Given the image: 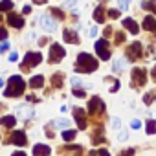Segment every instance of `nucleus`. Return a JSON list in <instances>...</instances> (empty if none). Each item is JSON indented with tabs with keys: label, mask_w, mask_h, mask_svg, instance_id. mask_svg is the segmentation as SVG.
Returning a JSON list of instances; mask_svg holds the SVG:
<instances>
[{
	"label": "nucleus",
	"mask_w": 156,
	"mask_h": 156,
	"mask_svg": "<svg viewBox=\"0 0 156 156\" xmlns=\"http://www.w3.org/2000/svg\"><path fill=\"white\" fill-rule=\"evenodd\" d=\"M98 68V61L88 55V53H79L77 55V62H75V70L77 72H94Z\"/></svg>",
	"instance_id": "1"
},
{
	"label": "nucleus",
	"mask_w": 156,
	"mask_h": 156,
	"mask_svg": "<svg viewBox=\"0 0 156 156\" xmlns=\"http://www.w3.org/2000/svg\"><path fill=\"white\" fill-rule=\"evenodd\" d=\"M24 87H26V83H24L22 77H20V75H13V77H9V81H8V90H6L4 94H6V98L20 96V94L24 92Z\"/></svg>",
	"instance_id": "2"
},
{
	"label": "nucleus",
	"mask_w": 156,
	"mask_h": 156,
	"mask_svg": "<svg viewBox=\"0 0 156 156\" xmlns=\"http://www.w3.org/2000/svg\"><path fill=\"white\" fill-rule=\"evenodd\" d=\"M41 61H42V55H41L39 51H30V53L26 55L24 62H22V70H30V68L37 66Z\"/></svg>",
	"instance_id": "3"
},
{
	"label": "nucleus",
	"mask_w": 156,
	"mask_h": 156,
	"mask_svg": "<svg viewBox=\"0 0 156 156\" xmlns=\"http://www.w3.org/2000/svg\"><path fill=\"white\" fill-rule=\"evenodd\" d=\"M132 83L136 87H141L147 83V72L143 68H132Z\"/></svg>",
	"instance_id": "4"
},
{
	"label": "nucleus",
	"mask_w": 156,
	"mask_h": 156,
	"mask_svg": "<svg viewBox=\"0 0 156 156\" xmlns=\"http://www.w3.org/2000/svg\"><path fill=\"white\" fill-rule=\"evenodd\" d=\"M96 51H98L99 59H103V61L110 59V51H108V42L107 41H98L96 42Z\"/></svg>",
	"instance_id": "5"
},
{
	"label": "nucleus",
	"mask_w": 156,
	"mask_h": 156,
	"mask_svg": "<svg viewBox=\"0 0 156 156\" xmlns=\"http://www.w3.org/2000/svg\"><path fill=\"white\" fill-rule=\"evenodd\" d=\"M64 57V48L62 46H59V44H51V48H50V62H59L61 59Z\"/></svg>",
	"instance_id": "6"
},
{
	"label": "nucleus",
	"mask_w": 156,
	"mask_h": 156,
	"mask_svg": "<svg viewBox=\"0 0 156 156\" xmlns=\"http://www.w3.org/2000/svg\"><path fill=\"white\" fill-rule=\"evenodd\" d=\"M103 110H105L103 101H101L99 98H92L90 103H88V112H90V114H99V112H103Z\"/></svg>",
	"instance_id": "7"
},
{
	"label": "nucleus",
	"mask_w": 156,
	"mask_h": 156,
	"mask_svg": "<svg viewBox=\"0 0 156 156\" xmlns=\"http://www.w3.org/2000/svg\"><path fill=\"white\" fill-rule=\"evenodd\" d=\"M41 26H42L46 31H55V30H57V22H55L50 15H42V17H41Z\"/></svg>",
	"instance_id": "8"
},
{
	"label": "nucleus",
	"mask_w": 156,
	"mask_h": 156,
	"mask_svg": "<svg viewBox=\"0 0 156 156\" xmlns=\"http://www.w3.org/2000/svg\"><path fill=\"white\" fill-rule=\"evenodd\" d=\"M127 53H129V59H132V61L140 59V53H141V44H140V42H134L132 46H129Z\"/></svg>",
	"instance_id": "9"
},
{
	"label": "nucleus",
	"mask_w": 156,
	"mask_h": 156,
	"mask_svg": "<svg viewBox=\"0 0 156 156\" xmlns=\"http://www.w3.org/2000/svg\"><path fill=\"white\" fill-rule=\"evenodd\" d=\"M17 112H19V116L20 118H24V119H28V118H33L35 114H33V108L30 107V105H19L17 107Z\"/></svg>",
	"instance_id": "10"
},
{
	"label": "nucleus",
	"mask_w": 156,
	"mask_h": 156,
	"mask_svg": "<svg viewBox=\"0 0 156 156\" xmlns=\"http://www.w3.org/2000/svg\"><path fill=\"white\" fill-rule=\"evenodd\" d=\"M8 22H9L13 28H17V30H20V28L24 26L22 17H19V15H15V13H9V15H8Z\"/></svg>",
	"instance_id": "11"
},
{
	"label": "nucleus",
	"mask_w": 156,
	"mask_h": 156,
	"mask_svg": "<svg viewBox=\"0 0 156 156\" xmlns=\"http://www.w3.org/2000/svg\"><path fill=\"white\" fill-rule=\"evenodd\" d=\"M33 156H50V147L44 143H37L33 147Z\"/></svg>",
	"instance_id": "12"
},
{
	"label": "nucleus",
	"mask_w": 156,
	"mask_h": 156,
	"mask_svg": "<svg viewBox=\"0 0 156 156\" xmlns=\"http://www.w3.org/2000/svg\"><path fill=\"white\" fill-rule=\"evenodd\" d=\"M73 116L77 119V125H79L81 129H87V118H85V112L81 108H73Z\"/></svg>",
	"instance_id": "13"
},
{
	"label": "nucleus",
	"mask_w": 156,
	"mask_h": 156,
	"mask_svg": "<svg viewBox=\"0 0 156 156\" xmlns=\"http://www.w3.org/2000/svg\"><path fill=\"white\" fill-rule=\"evenodd\" d=\"M11 141L15 145H26V134L22 130H15L13 136H11Z\"/></svg>",
	"instance_id": "14"
},
{
	"label": "nucleus",
	"mask_w": 156,
	"mask_h": 156,
	"mask_svg": "<svg viewBox=\"0 0 156 156\" xmlns=\"http://www.w3.org/2000/svg\"><path fill=\"white\" fill-rule=\"evenodd\" d=\"M143 28H145L147 31H154V33H156V19H154V17H145Z\"/></svg>",
	"instance_id": "15"
},
{
	"label": "nucleus",
	"mask_w": 156,
	"mask_h": 156,
	"mask_svg": "<svg viewBox=\"0 0 156 156\" xmlns=\"http://www.w3.org/2000/svg\"><path fill=\"white\" fill-rule=\"evenodd\" d=\"M123 26H125V28H127V30H129L130 33H134V35H136V33L140 31L138 24H136V22H134L132 19H125V20H123Z\"/></svg>",
	"instance_id": "16"
},
{
	"label": "nucleus",
	"mask_w": 156,
	"mask_h": 156,
	"mask_svg": "<svg viewBox=\"0 0 156 156\" xmlns=\"http://www.w3.org/2000/svg\"><path fill=\"white\" fill-rule=\"evenodd\" d=\"M62 37H64V41H66V42H70V44H77V42H79V39H77V35H75L73 31H70V30H64Z\"/></svg>",
	"instance_id": "17"
},
{
	"label": "nucleus",
	"mask_w": 156,
	"mask_h": 156,
	"mask_svg": "<svg viewBox=\"0 0 156 156\" xmlns=\"http://www.w3.org/2000/svg\"><path fill=\"white\" fill-rule=\"evenodd\" d=\"M105 17H107V15H105V8H101V6L96 8V11H94V20L99 22V24H103V22H105Z\"/></svg>",
	"instance_id": "18"
},
{
	"label": "nucleus",
	"mask_w": 156,
	"mask_h": 156,
	"mask_svg": "<svg viewBox=\"0 0 156 156\" xmlns=\"http://www.w3.org/2000/svg\"><path fill=\"white\" fill-rule=\"evenodd\" d=\"M42 85H44V77L42 75H35V77L30 79V87L31 88H41Z\"/></svg>",
	"instance_id": "19"
},
{
	"label": "nucleus",
	"mask_w": 156,
	"mask_h": 156,
	"mask_svg": "<svg viewBox=\"0 0 156 156\" xmlns=\"http://www.w3.org/2000/svg\"><path fill=\"white\" fill-rule=\"evenodd\" d=\"M17 119L15 116H4V118H0V125H4V127H15Z\"/></svg>",
	"instance_id": "20"
},
{
	"label": "nucleus",
	"mask_w": 156,
	"mask_h": 156,
	"mask_svg": "<svg viewBox=\"0 0 156 156\" xmlns=\"http://www.w3.org/2000/svg\"><path fill=\"white\" fill-rule=\"evenodd\" d=\"M79 87H90V85H85V83L79 79V77H72V88H73V90H77Z\"/></svg>",
	"instance_id": "21"
},
{
	"label": "nucleus",
	"mask_w": 156,
	"mask_h": 156,
	"mask_svg": "<svg viewBox=\"0 0 156 156\" xmlns=\"http://www.w3.org/2000/svg\"><path fill=\"white\" fill-rule=\"evenodd\" d=\"M11 8H13L11 0H2V2H0V11H9Z\"/></svg>",
	"instance_id": "22"
},
{
	"label": "nucleus",
	"mask_w": 156,
	"mask_h": 156,
	"mask_svg": "<svg viewBox=\"0 0 156 156\" xmlns=\"http://www.w3.org/2000/svg\"><path fill=\"white\" fill-rule=\"evenodd\" d=\"M123 68H125V59H121V57H119V59H116V61H114V72L123 70Z\"/></svg>",
	"instance_id": "23"
},
{
	"label": "nucleus",
	"mask_w": 156,
	"mask_h": 156,
	"mask_svg": "<svg viewBox=\"0 0 156 156\" xmlns=\"http://www.w3.org/2000/svg\"><path fill=\"white\" fill-rule=\"evenodd\" d=\"M145 129H147V134H156V121H152V119L147 121V127Z\"/></svg>",
	"instance_id": "24"
},
{
	"label": "nucleus",
	"mask_w": 156,
	"mask_h": 156,
	"mask_svg": "<svg viewBox=\"0 0 156 156\" xmlns=\"http://www.w3.org/2000/svg\"><path fill=\"white\" fill-rule=\"evenodd\" d=\"M55 125H57V129H64V127H68V125H70V121H68V119H64V118H61V119H57V121H55Z\"/></svg>",
	"instance_id": "25"
},
{
	"label": "nucleus",
	"mask_w": 156,
	"mask_h": 156,
	"mask_svg": "<svg viewBox=\"0 0 156 156\" xmlns=\"http://www.w3.org/2000/svg\"><path fill=\"white\" fill-rule=\"evenodd\" d=\"M73 138H75V132H73V130H64V132H62V140L70 141V140H73Z\"/></svg>",
	"instance_id": "26"
},
{
	"label": "nucleus",
	"mask_w": 156,
	"mask_h": 156,
	"mask_svg": "<svg viewBox=\"0 0 156 156\" xmlns=\"http://www.w3.org/2000/svg\"><path fill=\"white\" fill-rule=\"evenodd\" d=\"M129 2H130V0H119V11H125L127 8H129Z\"/></svg>",
	"instance_id": "27"
},
{
	"label": "nucleus",
	"mask_w": 156,
	"mask_h": 156,
	"mask_svg": "<svg viewBox=\"0 0 156 156\" xmlns=\"http://www.w3.org/2000/svg\"><path fill=\"white\" fill-rule=\"evenodd\" d=\"M90 156H108V151H105V149H101V151H94V152H90Z\"/></svg>",
	"instance_id": "28"
},
{
	"label": "nucleus",
	"mask_w": 156,
	"mask_h": 156,
	"mask_svg": "<svg viewBox=\"0 0 156 156\" xmlns=\"http://www.w3.org/2000/svg\"><path fill=\"white\" fill-rule=\"evenodd\" d=\"M123 41H125V33H121V31L116 33V44H121Z\"/></svg>",
	"instance_id": "29"
},
{
	"label": "nucleus",
	"mask_w": 156,
	"mask_h": 156,
	"mask_svg": "<svg viewBox=\"0 0 156 156\" xmlns=\"http://www.w3.org/2000/svg\"><path fill=\"white\" fill-rule=\"evenodd\" d=\"M108 17H110V19H118V17H119V9H110V11H108Z\"/></svg>",
	"instance_id": "30"
},
{
	"label": "nucleus",
	"mask_w": 156,
	"mask_h": 156,
	"mask_svg": "<svg viewBox=\"0 0 156 156\" xmlns=\"http://www.w3.org/2000/svg\"><path fill=\"white\" fill-rule=\"evenodd\" d=\"M6 37H8V31H6V28H0V41H6Z\"/></svg>",
	"instance_id": "31"
},
{
	"label": "nucleus",
	"mask_w": 156,
	"mask_h": 156,
	"mask_svg": "<svg viewBox=\"0 0 156 156\" xmlns=\"http://www.w3.org/2000/svg\"><path fill=\"white\" fill-rule=\"evenodd\" d=\"M119 125H121V121H119L118 118H114V119H112V127H114L116 130H119Z\"/></svg>",
	"instance_id": "32"
},
{
	"label": "nucleus",
	"mask_w": 156,
	"mask_h": 156,
	"mask_svg": "<svg viewBox=\"0 0 156 156\" xmlns=\"http://www.w3.org/2000/svg\"><path fill=\"white\" fill-rule=\"evenodd\" d=\"M130 127L136 130V129H140L141 127V123H140V119H132V123H130Z\"/></svg>",
	"instance_id": "33"
},
{
	"label": "nucleus",
	"mask_w": 156,
	"mask_h": 156,
	"mask_svg": "<svg viewBox=\"0 0 156 156\" xmlns=\"http://www.w3.org/2000/svg\"><path fill=\"white\" fill-rule=\"evenodd\" d=\"M8 48H9V42H8V41H4L2 44H0V51H6Z\"/></svg>",
	"instance_id": "34"
},
{
	"label": "nucleus",
	"mask_w": 156,
	"mask_h": 156,
	"mask_svg": "<svg viewBox=\"0 0 156 156\" xmlns=\"http://www.w3.org/2000/svg\"><path fill=\"white\" fill-rule=\"evenodd\" d=\"M132 154H134V151H132V149H127V151H123L119 156H132Z\"/></svg>",
	"instance_id": "35"
},
{
	"label": "nucleus",
	"mask_w": 156,
	"mask_h": 156,
	"mask_svg": "<svg viewBox=\"0 0 156 156\" xmlns=\"http://www.w3.org/2000/svg\"><path fill=\"white\" fill-rule=\"evenodd\" d=\"M75 6V0H66L64 2V8H73Z\"/></svg>",
	"instance_id": "36"
},
{
	"label": "nucleus",
	"mask_w": 156,
	"mask_h": 156,
	"mask_svg": "<svg viewBox=\"0 0 156 156\" xmlns=\"http://www.w3.org/2000/svg\"><path fill=\"white\" fill-rule=\"evenodd\" d=\"M73 96H77V98H85V90H73Z\"/></svg>",
	"instance_id": "37"
},
{
	"label": "nucleus",
	"mask_w": 156,
	"mask_h": 156,
	"mask_svg": "<svg viewBox=\"0 0 156 156\" xmlns=\"http://www.w3.org/2000/svg\"><path fill=\"white\" fill-rule=\"evenodd\" d=\"M53 15H55V17H59V19H62V17H64V15H62V11H59L57 8H53Z\"/></svg>",
	"instance_id": "38"
},
{
	"label": "nucleus",
	"mask_w": 156,
	"mask_h": 156,
	"mask_svg": "<svg viewBox=\"0 0 156 156\" xmlns=\"http://www.w3.org/2000/svg\"><path fill=\"white\" fill-rule=\"evenodd\" d=\"M9 61H11V62H15V61H19V55H17V51H13V53L9 55Z\"/></svg>",
	"instance_id": "39"
},
{
	"label": "nucleus",
	"mask_w": 156,
	"mask_h": 156,
	"mask_svg": "<svg viewBox=\"0 0 156 156\" xmlns=\"http://www.w3.org/2000/svg\"><path fill=\"white\" fill-rule=\"evenodd\" d=\"M30 11H31V8H30V6H24V9H22V13H24V15H28Z\"/></svg>",
	"instance_id": "40"
},
{
	"label": "nucleus",
	"mask_w": 156,
	"mask_h": 156,
	"mask_svg": "<svg viewBox=\"0 0 156 156\" xmlns=\"http://www.w3.org/2000/svg\"><path fill=\"white\" fill-rule=\"evenodd\" d=\"M152 79H154V81H156V66H154V68H152Z\"/></svg>",
	"instance_id": "41"
},
{
	"label": "nucleus",
	"mask_w": 156,
	"mask_h": 156,
	"mask_svg": "<svg viewBox=\"0 0 156 156\" xmlns=\"http://www.w3.org/2000/svg\"><path fill=\"white\" fill-rule=\"evenodd\" d=\"M35 4H46V0H33Z\"/></svg>",
	"instance_id": "42"
},
{
	"label": "nucleus",
	"mask_w": 156,
	"mask_h": 156,
	"mask_svg": "<svg viewBox=\"0 0 156 156\" xmlns=\"http://www.w3.org/2000/svg\"><path fill=\"white\" fill-rule=\"evenodd\" d=\"M11 156H26V154H24V152H13Z\"/></svg>",
	"instance_id": "43"
},
{
	"label": "nucleus",
	"mask_w": 156,
	"mask_h": 156,
	"mask_svg": "<svg viewBox=\"0 0 156 156\" xmlns=\"http://www.w3.org/2000/svg\"><path fill=\"white\" fill-rule=\"evenodd\" d=\"M2 87H4V81H2V79H0V88H2Z\"/></svg>",
	"instance_id": "44"
},
{
	"label": "nucleus",
	"mask_w": 156,
	"mask_h": 156,
	"mask_svg": "<svg viewBox=\"0 0 156 156\" xmlns=\"http://www.w3.org/2000/svg\"><path fill=\"white\" fill-rule=\"evenodd\" d=\"M0 22H2V15H0Z\"/></svg>",
	"instance_id": "45"
}]
</instances>
